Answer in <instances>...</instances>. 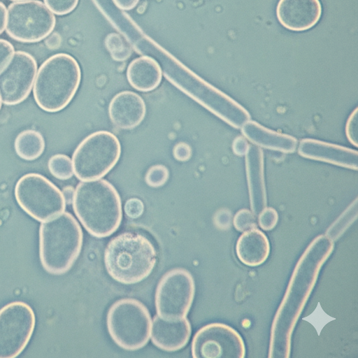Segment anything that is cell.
Segmentation results:
<instances>
[{
  "label": "cell",
  "mask_w": 358,
  "mask_h": 358,
  "mask_svg": "<svg viewBox=\"0 0 358 358\" xmlns=\"http://www.w3.org/2000/svg\"><path fill=\"white\" fill-rule=\"evenodd\" d=\"M82 229L68 212L44 221L39 228V257L42 266L52 275H63L73 266L83 245Z\"/></svg>",
  "instance_id": "obj_4"
},
{
  "label": "cell",
  "mask_w": 358,
  "mask_h": 358,
  "mask_svg": "<svg viewBox=\"0 0 358 358\" xmlns=\"http://www.w3.org/2000/svg\"><path fill=\"white\" fill-rule=\"evenodd\" d=\"M114 3L120 9L129 10L138 4L139 0H113Z\"/></svg>",
  "instance_id": "obj_36"
},
{
  "label": "cell",
  "mask_w": 358,
  "mask_h": 358,
  "mask_svg": "<svg viewBox=\"0 0 358 358\" xmlns=\"http://www.w3.org/2000/svg\"><path fill=\"white\" fill-rule=\"evenodd\" d=\"M299 154L306 158L328 162L350 169L357 170V151L341 145L305 138L298 148Z\"/></svg>",
  "instance_id": "obj_16"
},
{
  "label": "cell",
  "mask_w": 358,
  "mask_h": 358,
  "mask_svg": "<svg viewBox=\"0 0 358 358\" xmlns=\"http://www.w3.org/2000/svg\"><path fill=\"white\" fill-rule=\"evenodd\" d=\"M192 333L191 324L185 317L166 320L156 315L153 318L150 336L152 343L166 352H176L188 343Z\"/></svg>",
  "instance_id": "obj_15"
},
{
  "label": "cell",
  "mask_w": 358,
  "mask_h": 358,
  "mask_svg": "<svg viewBox=\"0 0 358 358\" xmlns=\"http://www.w3.org/2000/svg\"><path fill=\"white\" fill-rule=\"evenodd\" d=\"M79 0H43L44 4L54 14L64 15L72 12Z\"/></svg>",
  "instance_id": "obj_28"
},
{
  "label": "cell",
  "mask_w": 358,
  "mask_h": 358,
  "mask_svg": "<svg viewBox=\"0 0 358 358\" xmlns=\"http://www.w3.org/2000/svg\"><path fill=\"white\" fill-rule=\"evenodd\" d=\"M258 223L265 231L272 230L278 221V214L273 208H265L259 215Z\"/></svg>",
  "instance_id": "obj_29"
},
{
  "label": "cell",
  "mask_w": 358,
  "mask_h": 358,
  "mask_svg": "<svg viewBox=\"0 0 358 358\" xmlns=\"http://www.w3.org/2000/svg\"><path fill=\"white\" fill-rule=\"evenodd\" d=\"M1 100L0 99V110H1Z\"/></svg>",
  "instance_id": "obj_40"
},
{
  "label": "cell",
  "mask_w": 358,
  "mask_h": 358,
  "mask_svg": "<svg viewBox=\"0 0 358 358\" xmlns=\"http://www.w3.org/2000/svg\"><path fill=\"white\" fill-rule=\"evenodd\" d=\"M169 173L166 166L157 164L152 166L145 175L146 183L152 187H159L166 183Z\"/></svg>",
  "instance_id": "obj_27"
},
{
  "label": "cell",
  "mask_w": 358,
  "mask_h": 358,
  "mask_svg": "<svg viewBox=\"0 0 358 358\" xmlns=\"http://www.w3.org/2000/svg\"><path fill=\"white\" fill-rule=\"evenodd\" d=\"M80 80V67L74 57L66 53L53 55L41 64L36 73L34 100L44 111H60L74 97Z\"/></svg>",
  "instance_id": "obj_5"
},
{
  "label": "cell",
  "mask_w": 358,
  "mask_h": 358,
  "mask_svg": "<svg viewBox=\"0 0 358 358\" xmlns=\"http://www.w3.org/2000/svg\"><path fill=\"white\" fill-rule=\"evenodd\" d=\"M45 143L42 134L34 129L21 131L15 138L14 148L16 154L26 161L38 159L44 152Z\"/></svg>",
  "instance_id": "obj_22"
},
{
  "label": "cell",
  "mask_w": 358,
  "mask_h": 358,
  "mask_svg": "<svg viewBox=\"0 0 358 358\" xmlns=\"http://www.w3.org/2000/svg\"><path fill=\"white\" fill-rule=\"evenodd\" d=\"M45 44L48 48H57L61 44V37L57 33H51L45 38Z\"/></svg>",
  "instance_id": "obj_35"
},
{
  "label": "cell",
  "mask_w": 358,
  "mask_h": 358,
  "mask_svg": "<svg viewBox=\"0 0 358 358\" xmlns=\"http://www.w3.org/2000/svg\"><path fill=\"white\" fill-rule=\"evenodd\" d=\"M249 148V145L245 139L241 136L236 138L233 143V150L236 155H245Z\"/></svg>",
  "instance_id": "obj_34"
},
{
  "label": "cell",
  "mask_w": 358,
  "mask_h": 358,
  "mask_svg": "<svg viewBox=\"0 0 358 358\" xmlns=\"http://www.w3.org/2000/svg\"><path fill=\"white\" fill-rule=\"evenodd\" d=\"M105 45L112 58L115 61H124L132 52L129 42L117 33L109 34L105 39Z\"/></svg>",
  "instance_id": "obj_23"
},
{
  "label": "cell",
  "mask_w": 358,
  "mask_h": 358,
  "mask_svg": "<svg viewBox=\"0 0 358 358\" xmlns=\"http://www.w3.org/2000/svg\"><path fill=\"white\" fill-rule=\"evenodd\" d=\"M72 205L82 225L94 237H107L121 224L122 210L120 195L106 180L80 182L74 190Z\"/></svg>",
  "instance_id": "obj_2"
},
{
  "label": "cell",
  "mask_w": 358,
  "mask_h": 358,
  "mask_svg": "<svg viewBox=\"0 0 358 358\" xmlns=\"http://www.w3.org/2000/svg\"><path fill=\"white\" fill-rule=\"evenodd\" d=\"M74 191L69 187H66L62 192L66 203H69L72 202L73 196Z\"/></svg>",
  "instance_id": "obj_38"
},
{
  "label": "cell",
  "mask_w": 358,
  "mask_h": 358,
  "mask_svg": "<svg viewBox=\"0 0 358 358\" xmlns=\"http://www.w3.org/2000/svg\"><path fill=\"white\" fill-rule=\"evenodd\" d=\"M191 347L194 358H243L245 355L241 335L223 323H210L199 329Z\"/></svg>",
  "instance_id": "obj_12"
},
{
  "label": "cell",
  "mask_w": 358,
  "mask_h": 358,
  "mask_svg": "<svg viewBox=\"0 0 358 358\" xmlns=\"http://www.w3.org/2000/svg\"><path fill=\"white\" fill-rule=\"evenodd\" d=\"M106 326L120 348L134 351L144 347L150 337L152 320L147 307L137 299L124 298L109 308Z\"/></svg>",
  "instance_id": "obj_6"
},
{
  "label": "cell",
  "mask_w": 358,
  "mask_h": 358,
  "mask_svg": "<svg viewBox=\"0 0 358 358\" xmlns=\"http://www.w3.org/2000/svg\"><path fill=\"white\" fill-rule=\"evenodd\" d=\"M50 173L59 180H68L73 175L72 160L66 155L56 154L48 162Z\"/></svg>",
  "instance_id": "obj_25"
},
{
  "label": "cell",
  "mask_w": 358,
  "mask_h": 358,
  "mask_svg": "<svg viewBox=\"0 0 358 358\" xmlns=\"http://www.w3.org/2000/svg\"><path fill=\"white\" fill-rule=\"evenodd\" d=\"M162 77L159 64L148 56L134 59L127 70L129 84L140 92H147L156 89L162 81Z\"/></svg>",
  "instance_id": "obj_21"
},
{
  "label": "cell",
  "mask_w": 358,
  "mask_h": 358,
  "mask_svg": "<svg viewBox=\"0 0 358 358\" xmlns=\"http://www.w3.org/2000/svg\"><path fill=\"white\" fill-rule=\"evenodd\" d=\"M103 261L113 280L133 285L145 280L152 272L157 252L152 242L142 234L126 231L110 239L104 251Z\"/></svg>",
  "instance_id": "obj_3"
},
{
  "label": "cell",
  "mask_w": 358,
  "mask_h": 358,
  "mask_svg": "<svg viewBox=\"0 0 358 358\" xmlns=\"http://www.w3.org/2000/svg\"><path fill=\"white\" fill-rule=\"evenodd\" d=\"M357 216V199L343 212L336 221L329 228L326 236L333 241H336L346 229L356 220Z\"/></svg>",
  "instance_id": "obj_24"
},
{
  "label": "cell",
  "mask_w": 358,
  "mask_h": 358,
  "mask_svg": "<svg viewBox=\"0 0 358 358\" xmlns=\"http://www.w3.org/2000/svg\"><path fill=\"white\" fill-rule=\"evenodd\" d=\"M13 45L7 40L0 38V71L14 53Z\"/></svg>",
  "instance_id": "obj_32"
},
{
  "label": "cell",
  "mask_w": 358,
  "mask_h": 358,
  "mask_svg": "<svg viewBox=\"0 0 358 358\" xmlns=\"http://www.w3.org/2000/svg\"><path fill=\"white\" fill-rule=\"evenodd\" d=\"M56 24V18L41 1H15L7 8L6 32L21 43H37L50 35Z\"/></svg>",
  "instance_id": "obj_9"
},
{
  "label": "cell",
  "mask_w": 358,
  "mask_h": 358,
  "mask_svg": "<svg viewBox=\"0 0 358 358\" xmlns=\"http://www.w3.org/2000/svg\"><path fill=\"white\" fill-rule=\"evenodd\" d=\"M241 129L246 138L262 148L290 153L294 152L297 147L295 138L268 129L250 120Z\"/></svg>",
  "instance_id": "obj_19"
},
{
  "label": "cell",
  "mask_w": 358,
  "mask_h": 358,
  "mask_svg": "<svg viewBox=\"0 0 358 358\" xmlns=\"http://www.w3.org/2000/svg\"><path fill=\"white\" fill-rule=\"evenodd\" d=\"M146 113L143 98L131 91H122L111 99L108 106L109 117L118 128L131 129L138 126Z\"/></svg>",
  "instance_id": "obj_17"
},
{
  "label": "cell",
  "mask_w": 358,
  "mask_h": 358,
  "mask_svg": "<svg viewBox=\"0 0 358 358\" xmlns=\"http://www.w3.org/2000/svg\"><path fill=\"white\" fill-rule=\"evenodd\" d=\"M192 155V149L189 145L180 142L173 148V156L178 161L185 162L188 160Z\"/></svg>",
  "instance_id": "obj_33"
},
{
  "label": "cell",
  "mask_w": 358,
  "mask_h": 358,
  "mask_svg": "<svg viewBox=\"0 0 358 358\" xmlns=\"http://www.w3.org/2000/svg\"><path fill=\"white\" fill-rule=\"evenodd\" d=\"M245 166L252 212L258 215L267 204L264 180V160L259 148L249 145L245 154Z\"/></svg>",
  "instance_id": "obj_18"
},
{
  "label": "cell",
  "mask_w": 358,
  "mask_h": 358,
  "mask_svg": "<svg viewBox=\"0 0 358 358\" xmlns=\"http://www.w3.org/2000/svg\"><path fill=\"white\" fill-rule=\"evenodd\" d=\"M233 223L235 229L241 232L257 228V227L255 215L248 209L238 210L234 217Z\"/></svg>",
  "instance_id": "obj_26"
},
{
  "label": "cell",
  "mask_w": 358,
  "mask_h": 358,
  "mask_svg": "<svg viewBox=\"0 0 358 358\" xmlns=\"http://www.w3.org/2000/svg\"><path fill=\"white\" fill-rule=\"evenodd\" d=\"M194 294L195 283L189 271L183 268L167 271L156 288L157 315L166 320L185 317L192 305Z\"/></svg>",
  "instance_id": "obj_10"
},
{
  "label": "cell",
  "mask_w": 358,
  "mask_h": 358,
  "mask_svg": "<svg viewBox=\"0 0 358 358\" xmlns=\"http://www.w3.org/2000/svg\"><path fill=\"white\" fill-rule=\"evenodd\" d=\"M7 8L5 4L0 1V34H1L6 28Z\"/></svg>",
  "instance_id": "obj_37"
},
{
  "label": "cell",
  "mask_w": 358,
  "mask_h": 358,
  "mask_svg": "<svg viewBox=\"0 0 358 358\" xmlns=\"http://www.w3.org/2000/svg\"><path fill=\"white\" fill-rule=\"evenodd\" d=\"M357 108H356L349 117L346 123V136L350 142L355 146H357Z\"/></svg>",
  "instance_id": "obj_31"
},
{
  "label": "cell",
  "mask_w": 358,
  "mask_h": 358,
  "mask_svg": "<svg viewBox=\"0 0 358 358\" xmlns=\"http://www.w3.org/2000/svg\"><path fill=\"white\" fill-rule=\"evenodd\" d=\"M10 1L15 2V1H27V0H10Z\"/></svg>",
  "instance_id": "obj_39"
},
{
  "label": "cell",
  "mask_w": 358,
  "mask_h": 358,
  "mask_svg": "<svg viewBox=\"0 0 358 358\" xmlns=\"http://www.w3.org/2000/svg\"><path fill=\"white\" fill-rule=\"evenodd\" d=\"M334 247L331 238L320 235L311 241L299 258L273 318L269 358L289 357L294 329L314 288L320 271Z\"/></svg>",
  "instance_id": "obj_1"
},
{
  "label": "cell",
  "mask_w": 358,
  "mask_h": 358,
  "mask_svg": "<svg viewBox=\"0 0 358 358\" xmlns=\"http://www.w3.org/2000/svg\"><path fill=\"white\" fill-rule=\"evenodd\" d=\"M322 13L320 0H279L276 17L285 29L303 31L315 26Z\"/></svg>",
  "instance_id": "obj_14"
},
{
  "label": "cell",
  "mask_w": 358,
  "mask_h": 358,
  "mask_svg": "<svg viewBox=\"0 0 358 358\" xmlns=\"http://www.w3.org/2000/svg\"><path fill=\"white\" fill-rule=\"evenodd\" d=\"M236 252L238 259L245 265L257 266L268 257L270 243L261 230L254 228L245 231L238 239Z\"/></svg>",
  "instance_id": "obj_20"
},
{
  "label": "cell",
  "mask_w": 358,
  "mask_h": 358,
  "mask_svg": "<svg viewBox=\"0 0 358 358\" xmlns=\"http://www.w3.org/2000/svg\"><path fill=\"white\" fill-rule=\"evenodd\" d=\"M14 194L20 207L39 222L51 219L66 208L62 192L39 173H29L22 176L16 182Z\"/></svg>",
  "instance_id": "obj_8"
},
{
  "label": "cell",
  "mask_w": 358,
  "mask_h": 358,
  "mask_svg": "<svg viewBox=\"0 0 358 358\" xmlns=\"http://www.w3.org/2000/svg\"><path fill=\"white\" fill-rule=\"evenodd\" d=\"M120 155V143L113 134L108 131L94 132L73 152V173L81 181L99 179L115 166Z\"/></svg>",
  "instance_id": "obj_7"
},
{
  "label": "cell",
  "mask_w": 358,
  "mask_h": 358,
  "mask_svg": "<svg viewBox=\"0 0 358 358\" xmlns=\"http://www.w3.org/2000/svg\"><path fill=\"white\" fill-rule=\"evenodd\" d=\"M37 73V62L29 53L17 50L0 71V99L8 106L24 101L29 95Z\"/></svg>",
  "instance_id": "obj_13"
},
{
  "label": "cell",
  "mask_w": 358,
  "mask_h": 358,
  "mask_svg": "<svg viewBox=\"0 0 358 358\" xmlns=\"http://www.w3.org/2000/svg\"><path fill=\"white\" fill-rule=\"evenodd\" d=\"M33 309L23 301H13L0 309V358L17 357L34 330Z\"/></svg>",
  "instance_id": "obj_11"
},
{
  "label": "cell",
  "mask_w": 358,
  "mask_h": 358,
  "mask_svg": "<svg viewBox=\"0 0 358 358\" xmlns=\"http://www.w3.org/2000/svg\"><path fill=\"white\" fill-rule=\"evenodd\" d=\"M124 212L126 215L132 219L139 217L144 211V204L138 198H131L124 204Z\"/></svg>",
  "instance_id": "obj_30"
}]
</instances>
